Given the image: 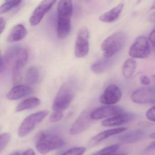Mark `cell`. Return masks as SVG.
<instances>
[{
	"label": "cell",
	"mask_w": 155,
	"mask_h": 155,
	"mask_svg": "<svg viewBox=\"0 0 155 155\" xmlns=\"http://www.w3.org/2000/svg\"><path fill=\"white\" fill-rule=\"evenodd\" d=\"M73 8L72 2L60 1L57 8V30L58 37L64 39L69 35L71 30V19Z\"/></svg>",
	"instance_id": "obj_1"
},
{
	"label": "cell",
	"mask_w": 155,
	"mask_h": 155,
	"mask_svg": "<svg viewBox=\"0 0 155 155\" xmlns=\"http://www.w3.org/2000/svg\"><path fill=\"white\" fill-rule=\"evenodd\" d=\"M35 144L38 151L44 155L62 147L65 145V141L56 134L40 131L35 137Z\"/></svg>",
	"instance_id": "obj_2"
},
{
	"label": "cell",
	"mask_w": 155,
	"mask_h": 155,
	"mask_svg": "<svg viewBox=\"0 0 155 155\" xmlns=\"http://www.w3.org/2000/svg\"><path fill=\"white\" fill-rule=\"evenodd\" d=\"M76 88V82L72 80L68 81L62 84L52 104V108L54 111L63 112L68 107L73 100Z\"/></svg>",
	"instance_id": "obj_3"
},
{
	"label": "cell",
	"mask_w": 155,
	"mask_h": 155,
	"mask_svg": "<svg viewBox=\"0 0 155 155\" xmlns=\"http://www.w3.org/2000/svg\"><path fill=\"white\" fill-rule=\"evenodd\" d=\"M126 41V36L122 32L113 33L106 39L101 45L104 58H110L121 50Z\"/></svg>",
	"instance_id": "obj_4"
},
{
	"label": "cell",
	"mask_w": 155,
	"mask_h": 155,
	"mask_svg": "<svg viewBox=\"0 0 155 155\" xmlns=\"http://www.w3.org/2000/svg\"><path fill=\"white\" fill-rule=\"evenodd\" d=\"M48 110H44L33 113L27 117L21 124L18 135L20 137H24L30 133L36 127L47 117Z\"/></svg>",
	"instance_id": "obj_5"
},
{
	"label": "cell",
	"mask_w": 155,
	"mask_h": 155,
	"mask_svg": "<svg viewBox=\"0 0 155 155\" xmlns=\"http://www.w3.org/2000/svg\"><path fill=\"white\" fill-rule=\"evenodd\" d=\"M89 31L86 27L79 30L75 42L74 54L78 58L86 57L89 51Z\"/></svg>",
	"instance_id": "obj_6"
},
{
	"label": "cell",
	"mask_w": 155,
	"mask_h": 155,
	"mask_svg": "<svg viewBox=\"0 0 155 155\" xmlns=\"http://www.w3.org/2000/svg\"><path fill=\"white\" fill-rule=\"evenodd\" d=\"M150 52V48L147 39L140 36L131 45L129 50V54L134 58H145L148 56Z\"/></svg>",
	"instance_id": "obj_7"
},
{
	"label": "cell",
	"mask_w": 155,
	"mask_h": 155,
	"mask_svg": "<svg viewBox=\"0 0 155 155\" xmlns=\"http://www.w3.org/2000/svg\"><path fill=\"white\" fill-rule=\"evenodd\" d=\"M28 57V52L26 49L20 48L14 60L12 71V82L17 83L21 78V73Z\"/></svg>",
	"instance_id": "obj_8"
},
{
	"label": "cell",
	"mask_w": 155,
	"mask_h": 155,
	"mask_svg": "<svg viewBox=\"0 0 155 155\" xmlns=\"http://www.w3.org/2000/svg\"><path fill=\"white\" fill-rule=\"evenodd\" d=\"M131 100L138 104L155 103V87H146L138 89L132 93Z\"/></svg>",
	"instance_id": "obj_9"
},
{
	"label": "cell",
	"mask_w": 155,
	"mask_h": 155,
	"mask_svg": "<svg viewBox=\"0 0 155 155\" xmlns=\"http://www.w3.org/2000/svg\"><path fill=\"white\" fill-rule=\"evenodd\" d=\"M122 93L120 88L112 84L108 86L100 97L101 102L109 106L117 103L121 98Z\"/></svg>",
	"instance_id": "obj_10"
},
{
	"label": "cell",
	"mask_w": 155,
	"mask_h": 155,
	"mask_svg": "<svg viewBox=\"0 0 155 155\" xmlns=\"http://www.w3.org/2000/svg\"><path fill=\"white\" fill-rule=\"evenodd\" d=\"M55 1L46 0L41 2L36 8L30 18L29 21L31 26H36L41 21L45 14L53 7Z\"/></svg>",
	"instance_id": "obj_11"
},
{
	"label": "cell",
	"mask_w": 155,
	"mask_h": 155,
	"mask_svg": "<svg viewBox=\"0 0 155 155\" xmlns=\"http://www.w3.org/2000/svg\"><path fill=\"white\" fill-rule=\"evenodd\" d=\"M123 113V110L118 106H105L99 107L90 113L91 120H98Z\"/></svg>",
	"instance_id": "obj_12"
},
{
	"label": "cell",
	"mask_w": 155,
	"mask_h": 155,
	"mask_svg": "<svg viewBox=\"0 0 155 155\" xmlns=\"http://www.w3.org/2000/svg\"><path fill=\"white\" fill-rule=\"evenodd\" d=\"M91 119L90 114L85 112L82 113L76 120L70 130V133L72 135L81 133L87 128Z\"/></svg>",
	"instance_id": "obj_13"
},
{
	"label": "cell",
	"mask_w": 155,
	"mask_h": 155,
	"mask_svg": "<svg viewBox=\"0 0 155 155\" xmlns=\"http://www.w3.org/2000/svg\"><path fill=\"white\" fill-rule=\"evenodd\" d=\"M133 118L134 116L131 113H122L103 120L101 125L107 127L120 126L131 121Z\"/></svg>",
	"instance_id": "obj_14"
},
{
	"label": "cell",
	"mask_w": 155,
	"mask_h": 155,
	"mask_svg": "<svg viewBox=\"0 0 155 155\" xmlns=\"http://www.w3.org/2000/svg\"><path fill=\"white\" fill-rule=\"evenodd\" d=\"M33 91V89L29 86L17 85L13 87L8 92L7 97L10 100H16L30 95Z\"/></svg>",
	"instance_id": "obj_15"
},
{
	"label": "cell",
	"mask_w": 155,
	"mask_h": 155,
	"mask_svg": "<svg viewBox=\"0 0 155 155\" xmlns=\"http://www.w3.org/2000/svg\"><path fill=\"white\" fill-rule=\"evenodd\" d=\"M146 136L145 130L137 129L121 135L119 139L121 143L124 144H132L142 140Z\"/></svg>",
	"instance_id": "obj_16"
},
{
	"label": "cell",
	"mask_w": 155,
	"mask_h": 155,
	"mask_svg": "<svg viewBox=\"0 0 155 155\" xmlns=\"http://www.w3.org/2000/svg\"><path fill=\"white\" fill-rule=\"evenodd\" d=\"M126 130H127V128L125 127H121L105 130L92 137L90 141L89 145L90 147L96 146V145L98 144L102 140L107 138L109 137L124 132Z\"/></svg>",
	"instance_id": "obj_17"
},
{
	"label": "cell",
	"mask_w": 155,
	"mask_h": 155,
	"mask_svg": "<svg viewBox=\"0 0 155 155\" xmlns=\"http://www.w3.org/2000/svg\"><path fill=\"white\" fill-rule=\"evenodd\" d=\"M27 35L26 28L21 24L15 25L11 30L8 36V41L10 42H17L23 39Z\"/></svg>",
	"instance_id": "obj_18"
},
{
	"label": "cell",
	"mask_w": 155,
	"mask_h": 155,
	"mask_svg": "<svg viewBox=\"0 0 155 155\" xmlns=\"http://www.w3.org/2000/svg\"><path fill=\"white\" fill-rule=\"evenodd\" d=\"M19 48L17 47H12L8 50L5 54L2 57L0 65L1 73H2L6 71L11 61L15 60L16 55Z\"/></svg>",
	"instance_id": "obj_19"
},
{
	"label": "cell",
	"mask_w": 155,
	"mask_h": 155,
	"mask_svg": "<svg viewBox=\"0 0 155 155\" xmlns=\"http://www.w3.org/2000/svg\"><path fill=\"white\" fill-rule=\"evenodd\" d=\"M123 7L124 5L122 3L117 5L107 12L101 15L99 18L100 20L107 23H110L115 21L120 15Z\"/></svg>",
	"instance_id": "obj_20"
},
{
	"label": "cell",
	"mask_w": 155,
	"mask_h": 155,
	"mask_svg": "<svg viewBox=\"0 0 155 155\" xmlns=\"http://www.w3.org/2000/svg\"><path fill=\"white\" fill-rule=\"evenodd\" d=\"M112 62L111 59L104 58L100 59L91 66V70L96 74L104 72L110 66Z\"/></svg>",
	"instance_id": "obj_21"
},
{
	"label": "cell",
	"mask_w": 155,
	"mask_h": 155,
	"mask_svg": "<svg viewBox=\"0 0 155 155\" xmlns=\"http://www.w3.org/2000/svg\"><path fill=\"white\" fill-rule=\"evenodd\" d=\"M41 101L39 99L35 97L29 98L21 102L16 108V111L18 112L23 111L27 110L34 108L39 106Z\"/></svg>",
	"instance_id": "obj_22"
},
{
	"label": "cell",
	"mask_w": 155,
	"mask_h": 155,
	"mask_svg": "<svg viewBox=\"0 0 155 155\" xmlns=\"http://www.w3.org/2000/svg\"><path fill=\"white\" fill-rule=\"evenodd\" d=\"M40 72L38 69L35 66L29 68L25 76V81L30 85H35L40 80Z\"/></svg>",
	"instance_id": "obj_23"
},
{
	"label": "cell",
	"mask_w": 155,
	"mask_h": 155,
	"mask_svg": "<svg viewBox=\"0 0 155 155\" xmlns=\"http://www.w3.org/2000/svg\"><path fill=\"white\" fill-rule=\"evenodd\" d=\"M137 62L133 58L127 60L122 67V74L126 78H129L134 74L137 68Z\"/></svg>",
	"instance_id": "obj_24"
},
{
	"label": "cell",
	"mask_w": 155,
	"mask_h": 155,
	"mask_svg": "<svg viewBox=\"0 0 155 155\" xmlns=\"http://www.w3.org/2000/svg\"><path fill=\"white\" fill-rule=\"evenodd\" d=\"M22 1L18 0L7 1L0 7V14L6 13L14 8L19 7Z\"/></svg>",
	"instance_id": "obj_25"
},
{
	"label": "cell",
	"mask_w": 155,
	"mask_h": 155,
	"mask_svg": "<svg viewBox=\"0 0 155 155\" xmlns=\"http://www.w3.org/2000/svg\"><path fill=\"white\" fill-rule=\"evenodd\" d=\"M118 148V145L116 144V145H112V146L104 148L92 155H127V153L114 154Z\"/></svg>",
	"instance_id": "obj_26"
},
{
	"label": "cell",
	"mask_w": 155,
	"mask_h": 155,
	"mask_svg": "<svg viewBox=\"0 0 155 155\" xmlns=\"http://www.w3.org/2000/svg\"><path fill=\"white\" fill-rule=\"evenodd\" d=\"M86 150L84 147H75L68 150L60 155H83Z\"/></svg>",
	"instance_id": "obj_27"
},
{
	"label": "cell",
	"mask_w": 155,
	"mask_h": 155,
	"mask_svg": "<svg viewBox=\"0 0 155 155\" xmlns=\"http://www.w3.org/2000/svg\"><path fill=\"white\" fill-rule=\"evenodd\" d=\"M11 139V135L9 133H2L1 135L0 138V150L1 152L3 151L10 142Z\"/></svg>",
	"instance_id": "obj_28"
},
{
	"label": "cell",
	"mask_w": 155,
	"mask_h": 155,
	"mask_svg": "<svg viewBox=\"0 0 155 155\" xmlns=\"http://www.w3.org/2000/svg\"><path fill=\"white\" fill-rule=\"evenodd\" d=\"M64 117L62 111H54L50 116L49 120L51 122H57L60 121Z\"/></svg>",
	"instance_id": "obj_29"
},
{
	"label": "cell",
	"mask_w": 155,
	"mask_h": 155,
	"mask_svg": "<svg viewBox=\"0 0 155 155\" xmlns=\"http://www.w3.org/2000/svg\"><path fill=\"white\" fill-rule=\"evenodd\" d=\"M146 117L150 121L155 122V106L150 108L147 111Z\"/></svg>",
	"instance_id": "obj_30"
},
{
	"label": "cell",
	"mask_w": 155,
	"mask_h": 155,
	"mask_svg": "<svg viewBox=\"0 0 155 155\" xmlns=\"http://www.w3.org/2000/svg\"><path fill=\"white\" fill-rule=\"evenodd\" d=\"M140 81L141 84L145 86H147L149 85L150 83V79L148 77L146 76H142L140 77Z\"/></svg>",
	"instance_id": "obj_31"
},
{
	"label": "cell",
	"mask_w": 155,
	"mask_h": 155,
	"mask_svg": "<svg viewBox=\"0 0 155 155\" xmlns=\"http://www.w3.org/2000/svg\"><path fill=\"white\" fill-rule=\"evenodd\" d=\"M149 39L152 46L155 48V28L151 31L149 36Z\"/></svg>",
	"instance_id": "obj_32"
},
{
	"label": "cell",
	"mask_w": 155,
	"mask_h": 155,
	"mask_svg": "<svg viewBox=\"0 0 155 155\" xmlns=\"http://www.w3.org/2000/svg\"><path fill=\"white\" fill-rule=\"evenodd\" d=\"M6 27V22L5 20L2 18H0V30H1V34H2V32L4 31Z\"/></svg>",
	"instance_id": "obj_33"
},
{
	"label": "cell",
	"mask_w": 155,
	"mask_h": 155,
	"mask_svg": "<svg viewBox=\"0 0 155 155\" xmlns=\"http://www.w3.org/2000/svg\"><path fill=\"white\" fill-rule=\"evenodd\" d=\"M155 149V141H153L150 143L148 146L145 149V151H149L150 150H154Z\"/></svg>",
	"instance_id": "obj_34"
},
{
	"label": "cell",
	"mask_w": 155,
	"mask_h": 155,
	"mask_svg": "<svg viewBox=\"0 0 155 155\" xmlns=\"http://www.w3.org/2000/svg\"><path fill=\"white\" fill-rule=\"evenodd\" d=\"M22 155H36L35 152L31 149H29L23 152Z\"/></svg>",
	"instance_id": "obj_35"
},
{
	"label": "cell",
	"mask_w": 155,
	"mask_h": 155,
	"mask_svg": "<svg viewBox=\"0 0 155 155\" xmlns=\"http://www.w3.org/2000/svg\"><path fill=\"white\" fill-rule=\"evenodd\" d=\"M150 19V21L155 23V12L151 14Z\"/></svg>",
	"instance_id": "obj_36"
},
{
	"label": "cell",
	"mask_w": 155,
	"mask_h": 155,
	"mask_svg": "<svg viewBox=\"0 0 155 155\" xmlns=\"http://www.w3.org/2000/svg\"><path fill=\"white\" fill-rule=\"evenodd\" d=\"M9 155H21L20 153L18 151H16V152H12L11 154H9Z\"/></svg>",
	"instance_id": "obj_37"
},
{
	"label": "cell",
	"mask_w": 155,
	"mask_h": 155,
	"mask_svg": "<svg viewBox=\"0 0 155 155\" xmlns=\"http://www.w3.org/2000/svg\"><path fill=\"white\" fill-rule=\"evenodd\" d=\"M150 138L152 139H155V133H152V134H150Z\"/></svg>",
	"instance_id": "obj_38"
}]
</instances>
